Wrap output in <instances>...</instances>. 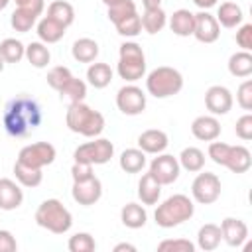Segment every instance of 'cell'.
Listing matches in <instances>:
<instances>
[{"mask_svg":"<svg viewBox=\"0 0 252 252\" xmlns=\"http://www.w3.org/2000/svg\"><path fill=\"white\" fill-rule=\"evenodd\" d=\"M41 106L32 96L20 94L12 98L2 116V126L12 138H24L41 124Z\"/></svg>","mask_w":252,"mask_h":252,"instance_id":"1","label":"cell"},{"mask_svg":"<svg viewBox=\"0 0 252 252\" xmlns=\"http://www.w3.org/2000/svg\"><path fill=\"white\" fill-rule=\"evenodd\" d=\"M65 124L75 134H81L85 138H96L104 130V116L81 100L69 104L65 114Z\"/></svg>","mask_w":252,"mask_h":252,"instance_id":"2","label":"cell"},{"mask_svg":"<svg viewBox=\"0 0 252 252\" xmlns=\"http://www.w3.org/2000/svg\"><path fill=\"white\" fill-rule=\"evenodd\" d=\"M193 213H195L193 201L183 193H175V195L167 197L163 203L158 205V209L154 213V219H156L158 226L173 228V226H179L185 220H189L193 217Z\"/></svg>","mask_w":252,"mask_h":252,"instance_id":"3","label":"cell"},{"mask_svg":"<svg viewBox=\"0 0 252 252\" xmlns=\"http://www.w3.org/2000/svg\"><path fill=\"white\" fill-rule=\"evenodd\" d=\"M35 222L53 234H65L73 226V215L59 199H45L35 211Z\"/></svg>","mask_w":252,"mask_h":252,"instance_id":"4","label":"cell"},{"mask_svg":"<svg viewBox=\"0 0 252 252\" xmlns=\"http://www.w3.org/2000/svg\"><path fill=\"white\" fill-rule=\"evenodd\" d=\"M116 71L126 83H136L146 75V55L136 41H124L118 49Z\"/></svg>","mask_w":252,"mask_h":252,"instance_id":"5","label":"cell"},{"mask_svg":"<svg viewBox=\"0 0 252 252\" xmlns=\"http://www.w3.org/2000/svg\"><path fill=\"white\" fill-rule=\"evenodd\" d=\"M183 89V75L167 65L156 67L146 77V91L156 98H169Z\"/></svg>","mask_w":252,"mask_h":252,"instance_id":"6","label":"cell"},{"mask_svg":"<svg viewBox=\"0 0 252 252\" xmlns=\"http://www.w3.org/2000/svg\"><path fill=\"white\" fill-rule=\"evenodd\" d=\"M114 156V144L106 138H94L93 142H85L79 148H75L73 158L75 161H85L91 165H104Z\"/></svg>","mask_w":252,"mask_h":252,"instance_id":"7","label":"cell"},{"mask_svg":"<svg viewBox=\"0 0 252 252\" xmlns=\"http://www.w3.org/2000/svg\"><path fill=\"white\" fill-rule=\"evenodd\" d=\"M220 179L211 171H197V177L191 183V197L199 205H213L220 197Z\"/></svg>","mask_w":252,"mask_h":252,"instance_id":"8","label":"cell"},{"mask_svg":"<svg viewBox=\"0 0 252 252\" xmlns=\"http://www.w3.org/2000/svg\"><path fill=\"white\" fill-rule=\"evenodd\" d=\"M55 146L49 144V142H33V144H28L20 150L18 154V159L20 163L24 165H30V167H35V169H43L45 165L53 163L55 161Z\"/></svg>","mask_w":252,"mask_h":252,"instance_id":"9","label":"cell"},{"mask_svg":"<svg viewBox=\"0 0 252 252\" xmlns=\"http://www.w3.org/2000/svg\"><path fill=\"white\" fill-rule=\"evenodd\" d=\"M146 93L136 85H124L116 93V106L126 116H138L146 110Z\"/></svg>","mask_w":252,"mask_h":252,"instance_id":"10","label":"cell"},{"mask_svg":"<svg viewBox=\"0 0 252 252\" xmlns=\"http://www.w3.org/2000/svg\"><path fill=\"white\" fill-rule=\"evenodd\" d=\"M179 171L181 165L177 158H173L171 154H156V158L150 161V173L159 185H171L173 181H177Z\"/></svg>","mask_w":252,"mask_h":252,"instance_id":"11","label":"cell"},{"mask_svg":"<svg viewBox=\"0 0 252 252\" xmlns=\"http://www.w3.org/2000/svg\"><path fill=\"white\" fill-rule=\"evenodd\" d=\"M45 8V2L43 0H32L30 4H24V6H18L12 16H10V26L20 32V33H26L30 32L35 24H37V18L41 16Z\"/></svg>","mask_w":252,"mask_h":252,"instance_id":"12","label":"cell"},{"mask_svg":"<svg viewBox=\"0 0 252 252\" xmlns=\"http://www.w3.org/2000/svg\"><path fill=\"white\" fill-rule=\"evenodd\" d=\"M232 93L222 85H213L205 91V106L213 116H224L232 108Z\"/></svg>","mask_w":252,"mask_h":252,"instance_id":"13","label":"cell"},{"mask_svg":"<svg viewBox=\"0 0 252 252\" xmlns=\"http://www.w3.org/2000/svg\"><path fill=\"white\" fill-rule=\"evenodd\" d=\"M220 35V26L217 18L209 10H201L195 14V26H193V37L201 43H215Z\"/></svg>","mask_w":252,"mask_h":252,"instance_id":"14","label":"cell"},{"mask_svg":"<svg viewBox=\"0 0 252 252\" xmlns=\"http://www.w3.org/2000/svg\"><path fill=\"white\" fill-rule=\"evenodd\" d=\"M71 195H73L75 203H79L83 207H91L102 197V183L96 175H93L85 181H73Z\"/></svg>","mask_w":252,"mask_h":252,"instance_id":"15","label":"cell"},{"mask_svg":"<svg viewBox=\"0 0 252 252\" xmlns=\"http://www.w3.org/2000/svg\"><path fill=\"white\" fill-rule=\"evenodd\" d=\"M220 234L222 240L232 246V248H240L246 240H248V226L244 220L234 219V217H226L220 222Z\"/></svg>","mask_w":252,"mask_h":252,"instance_id":"16","label":"cell"},{"mask_svg":"<svg viewBox=\"0 0 252 252\" xmlns=\"http://www.w3.org/2000/svg\"><path fill=\"white\" fill-rule=\"evenodd\" d=\"M24 203L22 185L14 179L0 177V211H14Z\"/></svg>","mask_w":252,"mask_h":252,"instance_id":"17","label":"cell"},{"mask_svg":"<svg viewBox=\"0 0 252 252\" xmlns=\"http://www.w3.org/2000/svg\"><path fill=\"white\" fill-rule=\"evenodd\" d=\"M191 134L201 142H213L220 136V122L213 114L197 116L191 122Z\"/></svg>","mask_w":252,"mask_h":252,"instance_id":"18","label":"cell"},{"mask_svg":"<svg viewBox=\"0 0 252 252\" xmlns=\"http://www.w3.org/2000/svg\"><path fill=\"white\" fill-rule=\"evenodd\" d=\"M169 146V138L163 130H158V128H150V130H144L140 136H138V148L148 156H156V154H161L165 152V148Z\"/></svg>","mask_w":252,"mask_h":252,"instance_id":"19","label":"cell"},{"mask_svg":"<svg viewBox=\"0 0 252 252\" xmlns=\"http://www.w3.org/2000/svg\"><path fill=\"white\" fill-rule=\"evenodd\" d=\"M252 165V154L246 146H230L228 156L224 159V167H228L232 173H246Z\"/></svg>","mask_w":252,"mask_h":252,"instance_id":"20","label":"cell"},{"mask_svg":"<svg viewBox=\"0 0 252 252\" xmlns=\"http://www.w3.org/2000/svg\"><path fill=\"white\" fill-rule=\"evenodd\" d=\"M193 26H195V14L185 8H179L169 16V30L179 37L193 35Z\"/></svg>","mask_w":252,"mask_h":252,"instance_id":"21","label":"cell"},{"mask_svg":"<svg viewBox=\"0 0 252 252\" xmlns=\"http://www.w3.org/2000/svg\"><path fill=\"white\" fill-rule=\"evenodd\" d=\"M217 22L222 28H236L244 20V12L236 2H220L217 8Z\"/></svg>","mask_w":252,"mask_h":252,"instance_id":"22","label":"cell"},{"mask_svg":"<svg viewBox=\"0 0 252 252\" xmlns=\"http://www.w3.org/2000/svg\"><path fill=\"white\" fill-rule=\"evenodd\" d=\"M37 37H39V41H43L45 45L47 43H57L59 39H63V35H65V26H61L59 22H55V20H51L49 16H43L41 20H37Z\"/></svg>","mask_w":252,"mask_h":252,"instance_id":"23","label":"cell"},{"mask_svg":"<svg viewBox=\"0 0 252 252\" xmlns=\"http://www.w3.org/2000/svg\"><path fill=\"white\" fill-rule=\"evenodd\" d=\"M161 197V185L154 179V175L148 171L138 181V199L142 205H156Z\"/></svg>","mask_w":252,"mask_h":252,"instance_id":"24","label":"cell"},{"mask_svg":"<svg viewBox=\"0 0 252 252\" xmlns=\"http://www.w3.org/2000/svg\"><path fill=\"white\" fill-rule=\"evenodd\" d=\"M98 51H100L98 43L91 37H79L73 41V47H71V55L79 63H93L98 57Z\"/></svg>","mask_w":252,"mask_h":252,"instance_id":"25","label":"cell"},{"mask_svg":"<svg viewBox=\"0 0 252 252\" xmlns=\"http://www.w3.org/2000/svg\"><path fill=\"white\" fill-rule=\"evenodd\" d=\"M146 163H148L146 154L140 148H128L118 158V165L124 173H140L146 167Z\"/></svg>","mask_w":252,"mask_h":252,"instance_id":"26","label":"cell"},{"mask_svg":"<svg viewBox=\"0 0 252 252\" xmlns=\"http://www.w3.org/2000/svg\"><path fill=\"white\" fill-rule=\"evenodd\" d=\"M228 73L232 77H238V79H246L252 75V53L250 51H236L228 57Z\"/></svg>","mask_w":252,"mask_h":252,"instance_id":"27","label":"cell"},{"mask_svg":"<svg viewBox=\"0 0 252 252\" xmlns=\"http://www.w3.org/2000/svg\"><path fill=\"white\" fill-rule=\"evenodd\" d=\"M120 220L126 228H142L148 222V213L138 203H126L120 211Z\"/></svg>","mask_w":252,"mask_h":252,"instance_id":"28","label":"cell"},{"mask_svg":"<svg viewBox=\"0 0 252 252\" xmlns=\"http://www.w3.org/2000/svg\"><path fill=\"white\" fill-rule=\"evenodd\" d=\"M222 240V234H220V226L219 224H213V222H207L199 228L197 232V246L205 252H211V250H217L219 244Z\"/></svg>","mask_w":252,"mask_h":252,"instance_id":"29","label":"cell"},{"mask_svg":"<svg viewBox=\"0 0 252 252\" xmlns=\"http://www.w3.org/2000/svg\"><path fill=\"white\" fill-rule=\"evenodd\" d=\"M112 69L108 63H91L89 69H87V81L91 87L94 89H104L112 83Z\"/></svg>","mask_w":252,"mask_h":252,"instance_id":"30","label":"cell"},{"mask_svg":"<svg viewBox=\"0 0 252 252\" xmlns=\"http://www.w3.org/2000/svg\"><path fill=\"white\" fill-rule=\"evenodd\" d=\"M140 22H142V30L154 35V33H158V32H161V30L165 28V24H167V14L161 10V6H159V8H148V10H144V14L140 16Z\"/></svg>","mask_w":252,"mask_h":252,"instance_id":"31","label":"cell"},{"mask_svg":"<svg viewBox=\"0 0 252 252\" xmlns=\"http://www.w3.org/2000/svg\"><path fill=\"white\" fill-rule=\"evenodd\" d=\"M177 161H179V165L185 171L197 173V171H201L205 167V154H203V150H199L195 146H189V148H183L181 150Z\"/></svg>","mask_w":252,"mask_h":252,"instance_id":"32","label":"cell"},{"mask_svg":"<svg viewBox=\"0 0 252 252\" xmlns=\"http://www.w3.org/2000/svg\"><path fill=\"white\" fill-rule=\"evenodd\" d=\"M47 16L55 22H59L61 26L69 28L73 22H75V8L65 2V0H53L49 6H47Z\"/></svg>","mask_w":252,"mask_h":252,"instance_id":"33","label":"cell"},{"mask_svg":"<svg viewBox=\"0 0 252 252\" xmlns=\"http://www.w3.org/2000/svg\"><path fill=\"white\" fill-rule=\"evenodd\" d=\"M26 59L32 63V67L35 69H43L49 65L51 61V53L49 47L43 41H32L26 45Z\"/></svg>","mask_w":252,"mask_h":252,"instance_id":"34","label":"cell"},{"mask_svg":"<svg viewBox=\"0 0 252 252\" xmlns=\"http://www.w3.org/2000/svg\"><path fill=\"white\" fill-rule=\"evenodd\" d=\"M0 57L4 63H20L26 57V45L16 37H6L0 41Z\"/></svg>","mask_w":252,"mask_h":252,"instance_id":"35","label":"cell"},{"mask_svg":"<svg viewBox=\"0 0 252 252\" xmlns=\"http://www.w3.org/2000/svg\"><path fill=\"white\" fill-rule=\"evenodd\" d=\"M14 175H16V181L22 185V187H37L43 179V173L41 169H35V167H30V165H24L20 161L14 163Z\"/></svg>","mask_w":252,"mask_h":252,"instance_id":"36","label":"cell"},{"mask_svg":"<svg viewBox=\"0 0 252 252\" xmlns=\"http://www.w3.org/2000/svg\"><path fill=\"white\" fill-rule=\"evenodd\" d=\"M59 94H61V98H67L69 102H81L87 96V83L81 81V79H77V77H71L61 87Z\"/></svg>","mask_w":252,"mask_h":252,"instance_id":"37","label":"cell"},{"mask_svg":"<svg viewBox=\"0 0 252 252\" xmlns=\"http://www.w3.org/2000/svg\"><path fill=\"white\" fill-rule=\"evenodd\" d=\"M132 14H136V4H134V0H120V2H116V4H112V6H108V20L112 22V24H118L120 20H124V18H128V16H132Z\"/></svg>","mask_w":252,"mask_h":252,"instance_id":"38","label":"cell"},{"mask_svg":"<svg viewBox=\"0 0 252 252\" xmlns=\"http://www.w3.org/2000/svg\"><path fill=\"white\" fill-rule=\"evenodd\" d=\"M67 248L71 252H93L96 248V242H94L93 234H89V232H77V234H73L69 238Z\"/></svg>","mask_w":252,"mask_h":252,"instance_id":"39","label":"cell"},{"mask_svg":"<svg viewBox=\"0 0 252 252\" xmlns=\"http://www.w3.org/2000/svg\"><path fill=\"white\" fill-rule=\"evenodd\" d=\"M114 26H116V32H118L122 37H136V35L142 32V22H140L138 12L132 14V16H128V18H124V20H120V22L114 24Z\"/></svg>","mask_w":252,"mask_h":252,"instance_id":"40","label":"cell"},{"mask_svg":"<svg viewBox=\"0 0 252 252\" xmlns=\"http://www.w3.org/2000/svg\"><path fill=\"white\" fill-rule=\"evenodd\" d=\"M71 77H73V73H71L69 67H65V65H57V67H51V69H49V73H47V85L59 93L61 87H63Z\"/></svg>","mask_w":252,"mask_h":252,"instance_id":"41","label":"cell"},{"mask_svg":"<svg viewBox=\"0 0 252 252\" xmlns=\"http://www.w3.org/2000/svg\"><path fill=\"white\" fill-rule=\"evenodd\" d=\"M158 250H171V252H193L195 244L187 238H167L158 244Z\"/></svg>","mask_w":252,"mask_h":252,"instance_id":"42","label":"cell"},{"mask_svg":"<svg viewBox=\"0 0 252 252\" xmlns=\"http://www.w3.org/2000/svg\"><path fill=\"white\" fill-rule=\"evenodd\" d=\"M236 102L242 110H246V112L252 110V81L250 79L240 83V87L236 91Z\"/></svg>","mask_w":252,"mask_h":252,"instance_id":"43","label":"cell"},{"mask_svg":"<svg viewBox=\"0 0 252 252\" xmlns=\"http://www.w3.org/2000/svg\"><path fill=\"white\" fill-rule=\"evenodd\" d=\"M234 132H236V136H238L240 140H244V142L252 140V114H250V112L242 114V116L236 120Z\"/></svg>","mask_w":252,"mask_h":252,"instance_id":"44","label":"cell"},{"mask_svg":"<svg viewBox=\"0 0 252 252\" xmlns=\"http://www.w3.org/2000/svg\"><path fill=\"white\" fill-rule=\"evenodd\" d=\"M236 43L240 49L250 51L252 49V24H242L236 32Z\"/></svg>","mask_w":252,"mask_h":252,"instance_id":"45","label":"cell"},{"mask_svg":"<svg viewBox=\"0 0 252 252\" xmlns=\"http://www.w3.org/2000/svg\"><path fill=\"white\" fill-rule=\"evenodd\" d=\"M93 175H94V171H93V165L91 163L75 161L71 165V177H73V181H85V179H89Z\"/></svg>","mask_w":252,"mask_h":252,"instance_id":"46","label":"cell"},{"mask_svg":"<svg viewBox=\"0 0 252 252\" xmlns=\"http://www.w3.org/2000/svg\"><path fill=\"white\" fill-rule=\"evenodd\" d=\"M18 242L10 230H0V252H16Z\"/></svg>","mask_w":252,"mask_h":252,"instance_id":"47","label":"cell"},{"mask_svg":"<svg viewBox=\"0 0 252 252\" xmlns=\"http://www.w3.org/2000/svg\"><path fill=\"white\" fill-rule=\"evenodd\" d=\"M193 4H195V6H199L201 10H209V8L217 6V4H219V0H193Z\"/></svg>","mask_w":252,"mask_h":252,"instance_id":"48","label":"cell"},{"mask_svg":"<svg viewBox=\"0 0 252 252\" xmlns=\"http://www.w3.org/2000/svg\"><path fill=\"white\" fill-rule=\"evenodd\" d=\"M122 250H130V252H136V246L134 244H128V242H120L114 246V252H122Z\"/></svg>","mask_w":252,"mask_h":252,"instance_id":"49","label":"cell"},{"mask_svg":"<svg viewBox=\"0 0 252 252\" xmlns=\"http://www.w3.org/2000/svg\"><path fill=\"white\" fill-rule=\"evenodd\" d=\"M142 4H144V10H148V8H159L161 6V0H142Z\"/></svg>","mask_w":252,"mask_h":252,"instance_id":"50","label":"cell"},{"mask_svg":"<svg viewBox=\"0 0 252 252\" xmlns=\"http://www.w3.org/2000/svg\"><path fill=\"white\" fill-rule=\"evenodd\" d=\"M8 4H10V0H0V12H2V10H4Z\"/></svg>","mask_w":252,"mask_h":252,"instance_id":"51","label":"cell"},{"mask_svg":"<svg viewBox=\"0 0 252 252\" xmlns=\"http://www.w3.org/2000/svg\"><path fill=\"white\" fill-rule=\"evenodd\" d=\"M14 2H16V4H18V6H24V4H30V2H32V0H14Z\"/></svg>","mask_w":252,"mask_h":252,"instance_id":"52","label":"cell"},{"mask_svg":"<svg viewBox=\"0 0 252 252\" xmlns=\"http://www.w3.org/2000/svg\"><path fill=\"white\" fill-rule=\"evenodd\" d=\"M106 6H112V4H116V2H120V0H102Z\"/></svg>","mask_w":252,"mask_h":252,"instance_id":"53","label":"cell"},{"mask_svg":"<svg viewBox=\"0 0 252 252\" xmlns=\"http://www.w3.org/2000/svg\"><path fill=\"white\" fill-rule=\"evenodd\" d=\"M2 71H4V59L0 57V73H2Z\"/></svg>","mask_w":252,"mask_h":252,"instance_id":"54","label":"cell"}]
</instances>
